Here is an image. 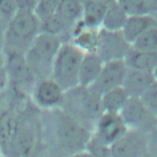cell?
Masks as SVG:
<instances>
[{"label":"cell","instance_id":"603a6c76","mask_svg":"<svg viewBox=\"0 0 157 157\" xmlns=\"http://www.w3.org/2000/svg\"><path fill=\"white\" fill-rule=\"evenodd\" d=\"M129 96L122 86L112 89L101 96L104 112L119 113Z\"/></svg>","mask_w":157,"mask_h":157},{"label":"cell","instance_id":"8992f818","mask_svg":"<svg viewBox=\"0 0 157 157\" xmlns=\"http://www.w3.org/2000/svg\"><path fill=\"white\" fill-rule=\"evenodd\" d=\"M84 53L71 41L61 45L53 64L51 78L64 92L78 85V70Z\"/></svg>","mask_w":157,"mask_h":157},{"label":"cell","instance_id":"484cf974","mask_svg":"<svg viewBox=\"0 0 157 157\" xmlns=\"http://www.w3.org/2000/svg\"><path fill=\"white\" fill-rule=\"evenodd\" d=\"M60 0H37L34 13L40 21L56 13Z\"/></svg>","mask_w":157,"mask_h":157},{"label":"cell","instance_id":"4316f807","mask_svg":"<svg viewBox=\"0 0 157 157\" xmlns=\"http://www.w3.org/2000/svg\"><path fill=\"white\" fill-rule=\"evenodd\" d=\"M139 98L149 111L157 115V82L149 86Z\"/></svg>","mask_w":157,"mask_h":157},{"label":"cell","instance_id":"7c38bea8","mask_svg":"<svg viewBox=\"0 0 157 157\" xmlns=\"http://www.w3.org/2000/svg\"><path fill=\"white\" fill-rule=\"evenodd\" d=\"M64 91L52 78L37 80L32 88L30 98L34 105L40 110L58 107Z\"/></svg>","mask_w":157,"mask_h":157},{"label":"cell","instance_id":"ac0fdd59","mask_svg":"<svg viewBox=\"0 0 157 157\" xmlns=\"http://www.w3.org/2000/svg\"><path fill=\"white\" fill-rule=\"evenodd\" d=\"M81 23L85 29L98 30L101 26L107 7L92 0H83Z\"/></svg>","mask_w":157,"mask_h":157},{"label":"cell","instance_id":"d590c367","mask_svg":"<svg viewBox=\"0 0 157 157\" xmlns=\"http://www.w3.org/2000/svg\"><path fill=\"white\" fill-rule=\"evenodd\" d=\"M67 157H91V156L86 150H85V151L74 154Z\"/></svg>","mask_w":157,"mask_h":157},{"label":"cell","instance_id":"d6a6232c","mask_svg":"<svg viewBox=\"0 0 157 157\" xmlns=\"http://www.w3.org/2000/svg\"><path fill=\"white\" fill-rule=\"evenodd\" d=\"M46 154L45 148L42 142L31 153L24 157H44Z\"/></svg>","mask_w":157,"mask_h":157},{"label":"cell","instance_id":"e0dca14e","mask_svg":"<svg viewBox=\"0 0 157 157\" xmlns=\"http://www.w3.org/2000/svg\"><path fill=\"white\" fill-rule=\"evenodd\" d=\"M123 60L128 69L156 74L157 52H140L131 47Z\"/></svg>","mask_w":157,"mask_h":157},{"label":"cell","instance_id":"74e56055","mask_svg":"<svg viewBox=\"0 0 157 157\" xmlns=\"http://www.w3.org/2000/svg\"><path fill=\"white\" fill-rule=\"evenodd\" d=\"M0 157H1V154H0Z\"/></svg>","mask_w":157,"mask_h":157},{"label":"cell","instance_id":"8d00e7d4","mask_svg":"<svg viewBox=\"0 0 157 157\" xmlns=\"http://www.w3.org/2000/svg\"><path fill=\"white\" fill-rule=\"evenodd\" d=\"M44 157H51V156H49L48 155H47V154L45 155V156H44Z\"/></svg>","mask_w":157,"mask_h":157},{"label":"cell","instance_id":"4fadbf2b","mask_svg":"<svg viewBox=\"0 0 157 157\" xmlns=\"http://www.w3.org/2000/svg\"><path fill=\"white\" fill-rule=\"evenodd\" d=\"M127 131L119 113L104 112L98 120L91 134L101 142L110 146Z\"/></svg>","mask_w":157,"mask_h":157},{"label":"cell","instance_id":"277c9868","mask_svg":"<svg viewBox=\"0 0 157 157\" xmlns=\"http://www.w3.org/2000/svg\"><path fill=\"white\" fill-rule=\"evenodd\" d=\"M63 43L60 37L44 33L36 37L25 55L36 80L51 78L53 64Z\"/></svg>","mask_w":157,"mask_h":157},{"label":"cell","instance_id":"1f68e13d","mask_svg":"<svg viewBox=\"0 0 157 157\" xmlns=\"http://www.w3.org/2000/svg\"><path fill=\"white\" fill-rule=\"evenodd\" d=\"M8 85L7 78L4 64V58L2 50H0V94L4 91Z\"/></svg>","mask_w":157,"mask_h":157},{"label":"cell","instance_id":"ba28073f","mask_svg":"<svg viewBox=\"0 0 157 157\" xmlns=\"http://www.w3.org/2000/svg\"><path fill=\"white\" fill-rule=\"evenodd\" d=\"M119 114L128 129L145 134L157 132V115L149 111L139 98L129 97Z\"/></svg>","mask_w":157,"mask_h":157},{"label":"cell","instance_id":"4dcf8cb0","mask_svg":"<svg viewBox=\"0 0 157 157\" xmlns=\"http://www.w3.org/2000/svg\"><path fill=\"white\" fill-rule=\"evenodd\" d=\"M37 0H15L17 11L34 12Z\"/></svg>","mask_w":157,"mask_h":157},{"label":"cell","instance_id":"cb8c5ba5","mask_svg":"<svg viewBox=\"0 0 157 157\" xmlns=\"http://www.w3.org/2000/svg\"><path fill=\"white\" fill-rule=\"evenodd\" d=\"M131 47L140 52H157V26L141 34L131 44Z\"/></svg>","mask_w":157,"mask_h":157},{"label":"cell","instance_id":"3957f363","mask_svg":"<svg viewBox=\"0 0 157 157\" xmlns=\"http://www.w3.org/2000/svg\"><path fill=\"white\" fill-rule=\"evenodd\" d=\"M40 111L28 99L19 112L12 141L3 157H24L42 143Z\"/></svg>","mask_w":157,"mask_h":157},{"label":"cell","instance_id":"52a82bcc","mask_svg":"<svg viewBox=\"0 0 157 157\" xmlns=\"http://www.w3.org/2000/svg\"><path fill=\"white\" fill-rule=\"evenodd\" d=\"M8 86L30 97L36 81L26 61L24 53L10 49L2 50Z\"/></svg>","mask_w":157,"mask_h":157},{"label":"cell","instance_id":"9a60e30c","mask_svg":"<svg viewBox=\"0 0 157 157\" xmlns=\"http://www.w3.org/2000/svg\"><path fill=\"white\" fill-rule=\"evenodd\" d=\"M104 63L96 52H85L78 70V85L89 87L97 78Z\"/></svg>","mask_w":157,"mask_h":157},{"label":"cell","instance_id":"f546056e","mask_svg":"<svg viewBox=\"0 0 157 157\" xmlns=\"http://www.w3.org/2000/svg\"><path fill=\"white\" fill-rule=\"evenodd\" d=\"M156 137V132L150 134L148 148L143 157H157Z\"/></svg>","mask_w":157,"mask_h":157},{"label":"cell","instance_id":"7402d4cb","mask_svg":"<svg viewBox=\"0 0 157 157\" xmlns=\"http://www.w3.org/2000/svg\"><path fill=\"white\" fill-rule=\"evenodd\" d=\"M117 2L128 15L156 16L157 0H117Z\"/></svg>","mask_w":157,"mask_h":157},{"label":"cell","instance_id":"30bf717a","mask_svg":"<svg viewBox=\"0 0 157 157\" xmlns=\"http://www.w3.org/2000/svg\"><path fill=\"white\" fill-rule=\"evenodd\" d=\"M149 136L128 129L110 146V157H143L148 148Z\"/></svg>","mask_w":157,"mask_h":157},{"label":"cell","instance_id":"8fae6325","mask_svg":"<svg viewBox=\"0 0 157 157\" xmlns=\"http://www.w3.org/2000/svg\"><path fill=\"white\" fill-rule=\"evenodd\" d=\"M127 69L123 59L105 62L97 78L88 88L101 96L106 92L122 86Z\"/></svg>","mask_w":157,"mask_h":157},{"label":"cell","instance_id":"e575fe53","mask_svg":"<svg viewBox=\"0 0 157 157\" xmlns=\"http://www.w3.org/2000/svg\"><path fill=\"white\" fill-rule=\"evenodd\" d=\"M92 1L96 2L98 3H99L101 4H102L106 7L117 2V0H92Z\"/></svg>","mask_w":157,"mask_h":157},{"label":"cell","instance_id":"d4e9b609","mask_svg":"<svg viewBox=\"0 0 157 157\" xmlns=\"http://www.w3.org/2000/svg\"><path fill=\"white\" fill-rule=\"evenodd\" d=\"M80 29L73 36L72 42L84 52H96L98 41V30Z\"/></svg>","mask_w":157,"mask_h":157},{"label":"cell","instance_id":"7a4b0ae2","mask_svg":"<svg viewBox=\"0 0 157 157\" xmlns=\"http://www.w3.org/2000/svg\"><path fill=\"white\" fill-rule=\"evenodd\" d=\"M58 107L91 133L104 112L101 96L80 85L64 92Z\"/></svg>","mask_w":157,"mask_h":157},{"label":"cell","instance_id":"6da1fadb","mask_svg":"<svg viewBox=\"0 0 157 157\" xmlns=\"http://www.w3.org/2000/svg\"><path fill=\"white\" fill-rule=\"evenodd\" d=\"M40 124L42 142L51 157L85 151L92 134L59 107L41 110Z\"/></svg>","mask_w":157,"mask_h":157},{"label":"cell","instance_id":"5b68a950","mask_svg":"<svg viewBox=\"0 0 157 157\" xmlns=\"http://www.w3.org/2000/svg\"><path fill=\"white\" fill-rule=\"evenodd\" d=\"M39 33L40 21L34 12L18 10L6 26L2 50L25 53Z\"/></svg>","mask_w":157,"mask_h":157},{"label":"cell","instance_id":"44dd1931","mask_svg":"<svg viewBox=\"0 0 157 157\" xmlns=\"http://www.w3.org/2000/svg\"><path fill=\"white\" fill-rule=\"evenodd\" d=\"M128 15L122 7L115 2L107 7L102 19L101 28L110 31H120Z\"/></svg>","mask_w":157,"mask_h":157},{"label":"cell","instance_id":"ffe728a7","mask_svg":"<svg viewBox=\"0 0 157 157\" xmlns=\"http://www.w3.org/2000/svg\"><path fill=\"white\" fill-rule=\"evenodd\" d=\"M83 7V0H60L55 13L74 28L81 21Z\"/></svg>","mask_w":157,"mask_h":157},{"label":"cell","instance_id":"836d02e7","mask_svg":"<svg viewBox=\"0 0 157 157\" xmlns=\"http://www.w3.org/2000/svg\"><path fill=\"white\" fill-rule=\"evenodd\" d=\"M6 23L3 21L0 16V50H2L3 44V37L6 28Z\"/></svg>","mask_w":157,"mask_h":157},{"label":"cell","instance_id":"d6986e66","mask_svg":"<svg viewBox=\"0 0 157 157\" xmlns=\"http://www.w3.org/2000/svg\"><path fill=\"white\" fill-rule=\"evenodd\" d=\"M74 29L56 13L40 21V33L58 36L63 43L70 42Z\"/></svg>","mask_w":157,"mask_h":157},{"label":"cell","instance_id":"f1b7e54d","mask_svg":"<svg viewBox=\"0 0 157 157\" xmlns=\"http://www.w3.org/2000/svg\"><path fill=\"white\" fill-rule=\"evenodd\" d=\"M17 12L15 0H0V16L6 25Z\"/></svg>","mask_w":157,"mask_h":157},{"label":"cell","instance_id":"2e32d148","mask_svg":"<svg viewBox=\"0 0 157 157\" xmlns=\"http://www.w3.org/2000/svg\"><path fill=\"white\" fill-rule=\"evenodd\" d=\"M157 26L156 16L150 15H128L121 33L131 45L134 40L147 29Z\"/></svg>","mask_w":157,"mask_h":157},{"label":"cell","instance_id":"83f0119b","mask_svg":"<svg viewBox=\"0 0 157 157\" xmlns=\"http://www.w3.org/2000/svg\"><path fill=\"white\" fill-rule=\"evenodd\" d=\"M85 150L91 157H110V146L101 142L91 134Z\"/></svg>","mask_w":157,"mask_h":157},{"label":"cell","instance_id":"5bb4252c","mask_svg":"<svg viewBox=\"0 0 157 157\" xmlns=\"http://www.w3.org/2000/svg\"><path fill=\"white\" fill-rule=\"evenodd\" d=\"M156 82H157L156 74L128 69L121 86L129 97L139 98Z\"/></svg>","mask_w":157,"mask_h":157},{"label":"cell","instance_id":"9c48e42d","mask_svg":"<svg viewBox=\"0 0 157 157\" xmlns=\"http://www.w3.org/2000/svg\"><path fill=\"white\" fill-rule=\"evenodd\" d=\"M131 48L121 31H110L103 28L98 30L96 53L104 63L124 59Z\"/></svg>","mask_w":157,"mask_h":157}]
</instances>
